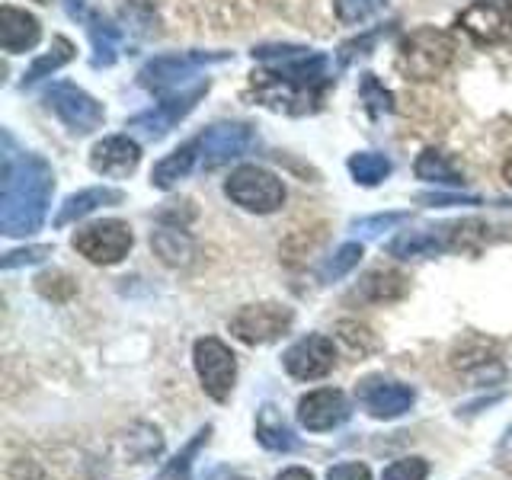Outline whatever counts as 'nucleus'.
<instances>
[{"instance_id":"obj_17","label":"nucleus","mask_w":512,"mask_h":480,"mask_svg":"<svg viewBox=\"0 0 512 480\" xmlns=\"http://www.w3.org/2000/svg\"><path fill=\"white\" fill-rule=\"evenodd\" d=\"M141 164V148L138 141L128 135H109L103 141L93 144L90 151V167L100 176H112V180H122V176H132Z\"/></svg>"},{"instance_id":"obj_38","label":"nucleus","mask_w":512,"mask_h":480,"mask_svg":"<svg viewBox=\"0 0 512 480\" xmlns=\"http://www.w3.org/2000/svg\"><path fill=\"white\" fill-rule=\"evenodd\" d=\"M420 205H429V208H452V205H480L477 196H455V192H420L416 196Z\"/></svg>"},{"instance_id":"obj_29","label":"nucleus","mask_w":512,"mask_h":480,"mask_svg":"<svg viewBox=\"0 0 512 480\" xmlns=\"http://www.w3.org/2000/svg\"><path fill=\"white\" fill-rule=\"evenodd\" d=\"M71 58H74V45H71L68 39H64V36H58V39L52 42V52H45V55L26 71L23 84L32 87V84H39L42 77H52V74H55L58 68H64V64H68Z\"/></svg>"},{"instance_id":"obj_36","label":"nucleus","mask_w":512,"mask_h":480,"mask_svg":"<svg viewBox=\"0 0 512 480\" xmlns=\"http://www.w3.org/2000/svg\"><path fill=\"white\" fill-rule=\"evenodd\" d=\"M45 256H52V247L48 244H39V247H23V250H10L4 253V260H0V266L4 269H16V266H36L42 263Z\"/></svg>"},{"instance_id":"obj_42","label":"nucleus","mask_w":512,"mask_h":480,"mask_svg":"<svg viewBox=\"0 0 512 480\" xmlns=\"http://www.w3.org/2000/svg\"><path fill=\"white\" fill-rule=\"evenodd\" d=\"M276 480H314V474L304 468H285Z\"/></svg>"},{"instance_id":"obj_37","label":"nucleus","mask_w":512,"mask_h":480,"mask_svg":"<svg viewBox=\"0 0 512 480\" xmlns=\"http://www.w3.org/2000/svg\"><path fill=\"white\" fill-rule=\"evenodd\" d=\"M71 276H64V272H48V276H39L36 282H39V292L45 295V298H52V301H68L74 292H77V285H64L61 288V282H68Z\"/></svg>"},{"instance_id":"obj_18","label":"nucleus","mask_w":512,"mask_h":480,"mask_svg":"<svg viewBox=\"0 0 512 480\" xmlns=\"http://www.w3.org/2000/svg\"><path fill=\"white\" fill-rule=\"evenodd\" d=\"M452 365L455 372L468 375V378H500L503 365H500V349L493 340L484 336H464V340L452 349Z\"/></svg>"},{"instance_id":"obj_19","label":"nucleus","mask_w":512,"mask_h":480,"mask_svg":"<svg viewBox=\"0 0 512 480\" xmlns=\"http://www.w3.org/2000/svg\"><path fill=\"white\" fill-rule=\"evenodd\" d=\"M42 39V26L32 13L16 7H0V48L7 55H23L29 48H36Z\"/></svg>"},{"instance_id":"obj_44","label":"nucleus","mask_w":512,"mask_h":480,"mask_svg":"<svg viewBox=\"0 0 512 480\" xmlns=\"http://www.w3.org/2000/svg\"><path fill=\"white\" fill-rule=\"evenodd\" d=\"M503 180H506V183L512 186V157H509L506 164H503Z\"/></svg>"},{"instance_id":"obj_21","label":"nucleus","mask_w":512,"mask_h":480,"mask_svg":"<svg viewBox=\"0 0 512 480\" xmlns=\"http://www.w3.org/2000/svg\"><path fill=\"white\" fill-rule=\"evenodd\" d=\"M256 442H260L266 452H276V455L295 452L298 448L292 426L285 423V416L272 404H263L260 413H256Z\"/></svg>"},{"instance_id":"obj_45","label":"nucleus","mask_w":512,"mask_h":480,"mask_svg":"<svg viewBox=\"0 0 512 480\" xmlns=\"http://www.w3.org/2000/svg\"><path fill=\"white\" fill-rule=\"evenodd\" d=\"M36 4H48V0H36Z\"/></svg>"},{"instance_id":"obj_15","label":"nucleus","mask_w":512,"mask_h":480,"mask_svg":"<svg viewBox=\"0 0 512 480\" xmlns=\"http://www.w3.org/2000/svg\"><path fill=\"white\" fill-rule=\"evenodd\" d=\"M349 413L352 407L346 394L336 388H320L298 400V420L308 432H330L336 426H343L349 420Z\"/></svg>"},{"instance_id":"obj_24","label":"nucleus","mask_w":512,"mask_h":480,"mask_svg":"<svg viewBox=\"0 0 512 480\" xmlns=\"http://www.w3.org/2000/svg\"><path fill=\"white\" fill-rule=\"evenodd\" d=\"M413 173H416V180H423V183H439V186H452V189H461L468 183L464 173L452 164V157L439 148H426L420 157H416Z\"/></svg>"},{"instance_id":"obj_22","label":"nucleus","mask_w":512,"mask_h":480,"mask_svg":"<svg viewBox=\"0 0 512 480\" xmlns=\"http://www.w3.org/2000/svg\"><path fill=\"white\" fill-rule=\"evenodd\" d=\"M151 247L167 266H189L192 253H196V244H192L183 224H167V221L151 234Z\"/></svg>"},{"instance_id":"obj_39","label":"nucleus","mask_w":512,"mask_h":480,"mask_svg":"<svg viewBox=\"0 0 512 480\" xmlns=\"http://www.w3.org/2000/svg\"><path fill=\"white\" fill-rule=\"evenodd\" d=\"M340 336L352 349H359V352H368V349L375 346V340L368 336V330L359 327V324H349V320H343V324H340Z\"/></svg>"},{"instance_id":"obj_13","label":"nucleus","mask_w":512,"mask_h":480,"mask_svg":"<svg viewBox=\"0 0 512 480\" xmlns=\"http://www.w3.org/2000/svg\"><path fill=\"white\" fill-rule=\"evenodd\" d=\"M45 100H48V106H52L55 116L77 135L93 132V128H100L106 119L103 103H96L87 90H80L74 84H55L45 93Z\"/></svg>"},{"instance_id":"obj_32","label":"nucleus","mask_w":512,"mask_h":480,"mask_svg":"<svg viewBox=\"0 0 512 480\" xmlns=\"http://www.w3.org/2000/svg\"><path fill=\"white\" fill-rule=\"evenodd\" d=\"M208 436H212V426L199 429V432H196V439H192V442L183 448V452L167 464V471H164V477H160V480H186V474H189V468H192V458L199 455V448L208 442Z\"/></svg>"},{"instance_id":"obj_31","label":"nucleus","mask_w":512,"mask_h":480,"mask_svg":"<svg viewBox=\"0 0 512 480\" xmlns=\"http://www.w3.org/2000/svg\"><path fill=\"white\" fill-rule=\"evenodd\" d=\"M384 4H388V0H333V10H336V20L343 26H359L368 16H375Z\"/></svg>"},{"instance_id":"obj_16","label":"nucleus","mask_w":512,"mask_h":480,"mask_svg":"<svg viewBox=\"0 0 512 480\" xmlns=\"http://www.w3.org/2000/svg\"><path fill=\"white\" fill-rule=\"evenodd\" d=\"M448 250H458V224L404 231L388 244V253L397 256V260H423V256H436V253H448Z\"/></svg>"},{"instance_id":"obj_20","label":"nucleus","mask_w":512,"mask_h":480,"mask_svg":"<svg viewBox=\"0 0 512 480\" xmlns=\"http://www.w3.org/2000/svg\"><path fill=\"white\" fill-rule=\"evenodd\" d=\"M122 199H125L122 192H119V189H112V186H90V189H80V192H74V196L64 199V205L58 208L55 228H64V224L87 218V215H93L96 208H103V205H122Z\"/></svg>"},{"instance_id":"obj_5","label":"nucleus","mask_w":512,"mask_h":480,"mask_svg":"<svg viewBox=\"0 0 512 480\" xmlns=\"http://www.w3.org/2000/svg\"><path fill=\"white\" fill-rule=\"evenodd\" d=\"M224 196L234 205H240L244 212L253 215H272L285 205V186L276 173H269L266 167L244 164L237 167L228 183H224Z\"/></svg>"},{"instance_id":"obj_9","label":"nucleus","mask_w":512,"mask_h":480,"mask_svg":"<svg viewBox=\"0 0 512 480\" xmlns=\"http://www.w3.org/2000/svg\"><path fill=\"white\" fill-rule=\"evenodd\" d=\"M455 26L477 45H506L512 42V0H474Z\"/></svg>"},{"instance_id":"obj_40","label":"nucleus","mask_w":512,"mask_h":480,"mask_svg":"<svg viewBox=\"0 0 512 480\" xmlns=\"http://www.w3.org/2000/svg\"><path fill=\"white\" fill-rule=\"evenodd\" d=\"M327 480H372V471H368L365 464H359V461H346V464H336V468H330Z\"/></svg>"},{"instance_id":"obj_14","label":"nucleus","mask_w":512,"mask_h":480,"mask_svg":"<svg viewBox=\"0 0 512 480\" xmlns=\"http://www.w3.org/2000/svg\"><path fill=\"white\" fill-rule=\"evenodd\" d=\"M208 87L212 84L205 80V84H196L192 90H183V93L176 90V93L164 96L154 109L141 112V116H135V119H128V128H138V132L148 135V138H164L176 122H183L189 112L196 109V103L208 93Z\"/></svg>"},{"instance_id":"obj_1","label":"nucleus","mask_w":512,"mask_h":480,"mask_svg":"<svg viewBox=\"0 0 512 480\" xmlns=\"http://www.w3.org/2000/svg\"><path fill=\"white\" fill-rule=\"evenodd\" d=\"M330 84V61L301 45L295 55L276 58L266 68L253 71L250 93L260 106L282 116H311L324 106Z\"/></svg>"},{"instance_id":"obj_26","label":"nucleus","mask_w":512,"mask_h":480,"mask_svg":"<svg viewBox=\"0 0 512 480\" xmlns=\"http://www.w3.org/2000/svg\"><path fill=\"white\" fill-rule=\"evenodd\" d=\"M87 32H90V42H93V68H109V64H116V58H119V26H112L100 13H90Z\"/></svg>"},{"instance_id":"obj_6","label":"nucleus","mask_w":512,"mask_h":480,"mask_svg":"<svg viewBox=\"0 0 512 480\" xmlns=\"http://www.w3.org/2000/svg\"><path fill=\"white\" fill-rule=\"evenodd\" d=\"M192 365H196V375L202 381L205 394L218 400V404H228L234 394V381H237V356L224 346L215 336H202L192 346Z\"/></svg>"},{"instance_id":"obj_25","label":"nucleus","mask_w":512,"mask_h":480,"mask_svg":"<svg viewBox=\"0 0 512 480\" xmlns=\"http://www.w3.org/2000/svg\"><path fill=\"white\" fill-rule=\"evenodd\" d=\"M196 157H199V138L196 141H186L183 148H176L164 160H157L154 170H151V186H157V189H173L176 183L189 176L192 164H196Z\"/></svg>"},{"instance_id":"obj_41","label":"nucleus","mask_w":512,"mask_h":480,"mask_svg":"<svg viewBox=\"0 0 512 480\" xmlns=\"http://www.w3.org/2000/svg\"><path fill=\"white\" fill-rule=\"evenodd\" d=\"M10 480H48V474L39 468L36 461L20 458V461H13V464H10Z\"/></svg>"},{"instance_id":"obj_43","label":"nucleus","mask_w":512,"mask_h":480,"mask_svg":"<svg viewBox=\"0 0 512 480\" xmlns=\"http://www.w3.org/2000/svg\"><path fill=\"white\" fill-rule=\"evenodd\" d=\"M64 7H68V13L74 16V20H84V7H87V0H64Z\"/></svg>"},{"instance_id":"obj_4","label":"nucleus","mask_w":512,"mask_h":480,"mask_svg":"<svg viewBox=\"0 0 512 480\" xmlns=\"http://www.w3.org/2000/svg\"><path fill=\"white\" fill-rule=\"evenodd\" d=\"M231 52H180V55H160L148 61L138 71V84L144 90H151L157 96H170L176 93L189 77H196L199 71L212 68V64L231 61Z\"/></svg>"},{"instance_id":"obj_12","label":"nucleus","mask_w":512,"mask_h":480,"mask_svg":"<svg viewBox=\"0 0 512 480\" xmlns=\"http://www.w3.org/2000/svg\"><path fill=\"white\" fill-rule=\"evenodd\" d=\"M285 372L298 381H320L333 372L336 365V346L324 333H308L298 343H292L282 356Z\"/></svg>"},{"instance_id":"obj_28","label":"nucleus","mask_w":512,"mask_h":480,"mask_svg":"<svg viewBox=\"0 0 512 480\" xmlns=\"http://www.w3.org/2000/svg\"><path fill=\"white\" fill-rule=\"evenodd\" d=\"M122 23L138 39L157 36V7L154 0H122Z\"/></svg>"},{"instance_id":"obj_27","label":"nucleus","mask_w":512,"mask_h":480,"mask_svg":"<svg viewBox=\"0 0 512 480\" xmlns=\"http://www.w3.org/2000/svg\"><path fill=\"white\" fill-rule=\"evenodd\" d=\"M349 173L359 186H378L391 176V157L378 151H359L349 157Z\"/></svg>"},{"instance_id":"obj_2","label":"nucleus","mask_w":512,"mask_h":480,"mask_svg":"<svg viewBox=\"0 0 512 480\" xmlns=\"http://www.w3.org/2000/svg\"><path fill=\"white\" fill-rule=\"evenodd\" d=\"M55 192V173L39 154H4L0 186V231L7 237H29L42 228Z\"/></svg>"},{"instance_id":"obj_10","label":"nucleus","mask_w":512,"mask_h":480,"mask_svg":"<svg viewBox=\"0 0 512 480\" xmlns=\"http://www.w3.org/2000/svg\"><path fill=\"white\" fill-rule=\"evenodd\" d=\"M356 400L375 420H397V416H404L416 404V391L404 381L368 375L356 384Z\"/></svg>"},{"instance_id":"obj_11","label":"nucleus","mask_w":512,"mask_h":480,"mask_svg":"<svg viewBox=\"0 0 512 480\" xmlns=\"http://www.w3.org/2000/svg\"><path fill=\"white\" fill-rule=\"evenodd\" d=\"M253 128L247 122H218L199 135V160L205 170H218L253 148Z\"/></svg>"},{"instance_id":"obj_33","label":"nucleus","mask_w":512,"mask_h":480,"mask_svg":"<svg viewBox=\"0 0 512 480\" xmlns=\"http://www.w3.org/2000/svg\"><path fill=\"white\" fill-rule=\"evenodd\" d=\"M359 93H362V100H365V106H368V112H372V116H384V112L394 109L391 90H384V84H378L375 74H362Z\"/></svg>"},{"instance_id":"obj_3","label":"nucleus","mask_w":512,"mask_h":480,"mask_svg":"<svg viewBox=\"0 0 512 480\" xmlns=\"http://www.w3.org/2000/svg\"><path fill=\"white\" fill-rule=\"evenodd\" d=\"M455 39L436 26H420L407 32L397 45V68L410 80H436L455 61Z\"/></svg>"},{"instance_id":"obj_8","label":"nucleus","mask_w":512,"mask_h":480,"mask_svg":"<svg viewBox=\"0 0 512 480\" xmlns=\"http://www.w3.org/2000/svg\"><path fill=\"white\" fill-rule=\"evenodd\" d=\"M292 320L295 314L292 308H285V304H276V301L247 304V308H240L231 317V333L247 346H266L272 340H279V336H285L288 327H292Z\"/></svg>"},{"instance_id":"obj_23","label":"nucleus","mask_w":512,"mask_h":480,"mask_svg":"<svg viewBox=\"0 0 512 480\" xmlns=\"http://www.w3.org/2000/svg\"><path fill=\"white\" fill-rule=\"evenodd\" d=\"M356 292H359V298L372 301V304H391L410 292V279L397 269H372L365 279H359Z\"/></svg>"},{"instance_id":"obj_35","label":"nucleus","mask_w":512,"mask_h":480,"mask_svg":"<svg viewBox=\"0 0 512 480\" xmlns=\"http://www.w3.org/2000/svg\"><path fill=\"white\" fill-rule=\"evenodd\" d=\"M407 212H388V215H372V218H359L352 221V231L362 234V237H378L381 231H391L397 228L400 221H407Z\"/></svg>"},{"instance_id":"obj_7","label":"nucleus","mask_w":512,"mask_h":480,"mask_svg":"<svg viewBox=\"0 0 512 480\" xmlns=\"http://www.w3.org/2000/svg\"><path fill=\"white\" fill-rule=\"evenodd\" d=\"M132 244H135L132 228L119 218L87 224V228H77V234L71 237V247L96 266H112V263L125 260Z\"/></svg>"},{"instance_id":"obj_34","label":"nucleus","mask_w":512,"mask_h":480,"mask_svg":"<svg viewBox=\"0 0 512 480\" xmlns=\"http://www.w3.org/2000/svg\"><path fill=\"white\" fill-rule=\"evenodd\" d=\"M426 474H429L426 458H400L384 468L381 480H426Z\"/></svg>"},{"instance_id":"obj_30","label":"nucleus","mask_w":512,"mask_h":480,"mask_svg":"<svg viewBox=\"0 0 512 480\" xmlns=\"http://www.w3.org/2000/svg\"><path fill=\"white\" fill-rule=\"evenodd\" d=\"M362 244H343L340 250H336L330 260L324 263V269H320V282H336V279H343L346 272H352L359 266L362 260Z\"/></svg>"}]
</instances>
